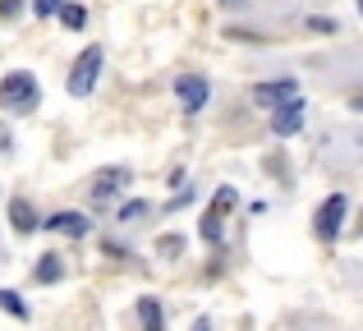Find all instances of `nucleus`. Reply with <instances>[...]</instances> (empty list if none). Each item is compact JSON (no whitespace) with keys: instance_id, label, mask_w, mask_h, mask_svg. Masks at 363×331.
Returning a JSON list of instances; mask_svg holds the SVG:
<instances>
[{"instance_id":"f257e3e1","label":"nucleus","mask_w":363,"mask_h":331,"mask_svg":"<svg viewBox=\"0 0 363 331\" xmlns=\"http://www.w3.org/2000/svg\"><path fill=\"white\" fill-rule=\"evenodd\" d=\"M37 101H42V88H37V79L28 69H9L5 79H0V106H5V111L28 116Z\"/></svg>"},{"instance_id":"f03ea898","label":"nucleus","mask_w":363,"mask_h":331,"mask_svg":"<svg viewBox=\"0 0 363 331\" xmlns=\"http://www.w3.org/2000/svg\"><path fill=\"white\" fill-rule=\"evenodd\" d=\"M101 60H106V51H101V46H83V55H79V60H74L69 79H65V88H69V97H88V92L97 88Z\"/></svg>"},{"instance_id":"7ed1b4c3","label":"nucleus","mask_w":363,"mask_h":331,"mask_svg":"<svg viewBox=\"0 0 363 331\" xmlns=\"http://www.w3.org/2000/svg\"><path fill=\"white\" fill-rule=\"evenodd\" d=\"M345 212H350V198L345 193H327L318 207V216H313V230H318V240H336L340 230H345Z\"/></svg>"},{"instance_id":"20e7f679","label":"nucleus","mask_w":363,"mask_h":331,"mask_svg":"<svg viewBox=\"0 0 363 331\" xmlns=\"http://www.w3.org/2000/svg\"><path fill=\"white\" fill-rule=\"evenodd\" d=\"M303 92H299V79H272V83H257L253 88V101L262 111H281V106H290V101H299Z\"/></svg>"},{"instance_id":"39448f33","label":"nucleus","mask_w":363,"mask_h":331,"mask_svg":"<svg viewBox=\"0 0 363 331\" xmlns=\"http://www.w3.org/2000/svg\"><path fill=\"white\" fill-rule=\"evenodd\" d=\"M175 97H179V106H184L189 116H198V111L207 106V97H212V88H207L203 74H179L175 79Z\"/></svg>"},{"instance_id":"423d86ee","label":"nucleus","mask_w":363,"mask_h":331,"mask_svg":"<svg viewBox=\"0 0 363 331\" xmlns=\"http://www.w3.org/2000/svg\"><path fill=\"white\" fill-rule=\"evenodd\" d=\"M124 184H129V166H106V170H97V179H92V198H97V203H111Z\"/></svg>"},{"instance_id":"0eeeda50","label":"nucleus","mask_w":363,"mask_h":331,"mask_svg":"<svg viewBox=\"0 0 363 331\" xmlns=\"http://www.w3.org/2000/svg\"><path fill=\"white\" fill-rule=\"evenodd\" d=\"M42 230H55V235H69V240H83V235L92 230V221L83 212H55L42 221Z\"/></svg>"},{"instance_id":"6e6552de","label":"nucleus","mask_w":363,"mask_h":331,"mask_svg":"<svg viewBox=\"0 0 363 331\" xmlns=\"http://www.w3.org/2000/svg\"><path fill=\"white\" fill-rule=\"evenodd\" d=\"M299 129H303V97L290 101V106H281V111H272V134L276 138H294Z\"/></svg>"},{"instance_id":"1a4fd4ad","label":"nucleus","mask_w":363,"mask_h":331,"mask_svg":"<svg viewBox=\"0 0 363 331\" xmlns=\"http://www.w3.org/2000/svg\"><path fill=\"white\" fill-rule=\"evenodd\" d=\"M9 221H14L18 235H33L37 225H42V216L33 212V203H28V198H14V203H9Z\"/></svg>"},{"instance_id":"9d476101","label":"nucleus","mask_w":363,"mask_h":331,"mask_svg":"<svg viewBox=\"0 0 363 331\" xmlns=\"http://www.w3.org/2000/svg\"><path fill=\"white\" fill-rule=\"evenodd\" d=\"M33 276H37V286H55V281L65 276L60 253H42V258H37V267H33Z\"/></svg>"},{"instance_id":"9b49d317","label":"nucleus","mask_w":363,"mask_h":331,"mask_svg":"<svg viewBox=\"0 0 363 331\" xmlns=\"http://www.w3.org/2000/svg\"><path fill=\"white\" fill-rule=\"evenodd\" d=\"M138 318H143V331H166V313H161L157 299H138Z\"/></svg>"},{"instance_id":"f8f14e48","label":"nucleus","mask_w":363,"mask_h":331,"mask_svg":"<svg viewBox=\"0 0 363 331\" xmlns=\"http://www.w3.org/2000/svg\"><path fill=\"white\" fill-rule=\"evenodd\" d=\"M198 235H203V240L216 249V244H221V212H212V207H207V212H203V225H198Z\"/></svg>"},{"instance_id":"ddd939ff","label":"nucleus","mask_w":363,"mask_h":331,"mask_svg":"<svg viewBox=\"0 0 363 331\" xmlns=\"http://www.w3.org/2000/svg\"><path fill=\"white\" fill-rule=\"evenodd\" d=\"M60 23L69 28V33H79V28L88 23V9H83V5H74V0H65V9H60Z\"/></svg>"},{"instance_id":"4468645a","label":"nucleus","mask_w":363,"mask_h":331,"mask_svg":"<svg viewBox=\"0 0 363 331\" xmlns=\"http://www.w3.org/2000/svg\"><path fill=\"white\" fill-rule=\"evenodd\" d=\"M0 308H5L9 318H18V322H23V318H28V304H23V299L14 295V290H0Z\"/></svg>"},{"instance_id":"2eb2a0df","label":"nucleus","mask_w":363,"mask_h":331,"mask_svg":"<svg viewBox=\"0 0 363 331\" xmlns=\"http://www.w3.org/2000/svg\"><path fill=\"white\" fill-rule=\"evenodd\" d=\"M152 212V203H124L120 212H116V221H124V225H133V221H143V216Z\"/></svg>"},{"instance_id":"dca6fc26","label":"nucleus","mask_w":363,"mask_h":331,"mask_svg":"<svg viewBox=\"0 0 363 331\" xmlns=\"http://www.w3.org/2000/svg\"><path fill=\"white\" fill-rule=\"evenodd\" d=\"M235 203H240V193H235L230 184H221V189H216V198H212V212H221V216H225Z\"/></svg>"},{"instance_id":"f3484780","label":"nucleus","mask_w":363,"mask_h":331,"mask_svg":"<svg viewBox=\"0 0 363 331\" xmlns=\"http://www.w3.org/2000/svg\"><path fill=\"white\" fill-rule=\"evenodd\" d=\"M60 9H65V0H33L37 18H51V14H60Z\"/></svg>"},{"instance_id":"a211bd4d","label":"nucleus","mask_w":363,"mask_h":331,"mask_svg":"<svg viewBox=\"0 0 363 331\" xmlns=\"http://www.w3.org/2000/svg\"><path fill=\"white\" fill-rule=\"evenodd\" d=\"M313 33H336V18H308Z\"/></svg>"},{"instance_id":"6ab92c4d","label":"nucleus","mask_w":363,"mask_h":331,"mask_svg":"<svg viewBox=\"0 0 363 331\" xmlns=\"http://www.w3.org/2000/svg\"><path fill=\"white\" fill-rule=\"evenodd\" d=\"M23 9V0H0V18H14Z\"/></svg>"},{"instance_id":"aec40b11","label":"nucleus","mask_w":363,"mask_h":331,"mask_svg":"<svg viewBox=\"0 0 363 331\" xmlns=\"http://www.w3.org/2000/svg\"><path fill=\"white\" fill-rule=\"evenodd\" d=\"M221 5H225V9H244V0H221Z\"/></svg>"},{"instance_id":"412c9836","label":"nucleus","mask_w":363,"mask_h":331,"mask_svg":"<svg viewBox=\"0 0 363 331\" xmlns=\"http://www.w3.org/2000/svg\"><path fill=\"white\" fill-rule=\"evenodd\" d=\"M198 331H212V322H207V318H203V322H198Z\"/></svg>"},{"instance_id":"4be33fe9","label":"nucleus","mask_w":363,"mask_h":331,"mask_svg":"<svg viewBox=\"0 0 363 331\" xmlns=\"http://www.w3.org/2000/svg\"><path fill=\"white\" fill-rule=\"evenodd\" d=\"M354 106H359V111H363V97H359V101H354Z\"/></svg>"},{"instance_id":"5701e85b","label":"nucleus","mask_w":363,"mask_h":331,"mask_svg":"<svg viewBox=\"0 0 363 331\" xmlns=\"http://www.w3.org/2000/svg\"><path fill=\"white\" fill-rule=\"evenodd\" d=\"M359 14H363V0H359Z\"/></svg>"}]
</instances>
